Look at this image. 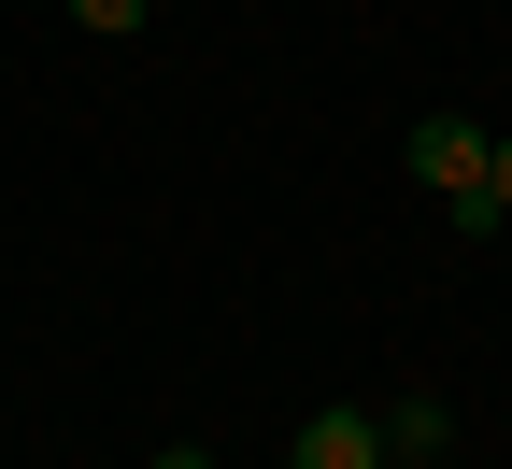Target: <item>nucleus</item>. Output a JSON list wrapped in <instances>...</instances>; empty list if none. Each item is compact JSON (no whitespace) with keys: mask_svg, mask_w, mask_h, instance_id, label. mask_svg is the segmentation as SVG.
<instances>
[{"mask_svg":"<svg viewBox=\"0 0 512 469\" xmlns=\"http://www.w3.org/2000/svg\"><path fill=\"white\" fill-rule=\"evenodd\" d=\"M456 441V413H441V398H399V413H384V455H441Z\"/></svg>","mask_w":512,"mask_h":469,"instance_id":"obj_3","label":"nucleus"},{"mask_svg":"<svg viewBox=\"0 0 512 469\" xmlns=\"http://www.w3.org/2000/svg\"><path fill=\"white\" fill-rule=\"evenodd\" d=\"M285 469H384V427H370V413H342V398H328V413H313V427L285 441Z\"/></svg>","mask_w":512,"mask_h":469,"instance_id":"obj_2","label":"nucleus"},{"mask_svg":"<svg viewBox=\"0 0 512 469\" xmlns=\"http://www.w3.org/2000/svg\"><path fill=\"white\" fill-rule=\"evenodd\" d=\"M72 29H100V43H128V29H143V0H72Z\"/></svg>","mask_w":512,"mask_h":469,"instance_id":"obj_4","label":"nucleus"},{"mask_svg":"<svg viewBox=\"0 0 512 469\" xmlns=\"http://www.w3.org/2000/svg\"><path fill=\"white\" fill-rule=\"evenodd\" d=\"M484 199H498V214H512V143H498V157H484Z\"/></svg>","mask_w":512,"mask_h":469,"instance_id":"obj_5","label":"nucleus"},{"mask_svg":"<svg viewBox=\"0 0 512 469\" xmlns=\"http://www.w3.org/2000/svg\"><path fill=\"white\" fill-rule=\"evenodd\" d=\"M484 157H498V128H470V114H413V185H427V199H456V228H498Z\"/></svg>","mask_w":512,"mask_h":469,"instance_id":"obj_1","label":"nucleus"},{"mask_svg":"<svg viewBox=\"0 0 512 469\" xmlns=\"http://www.w3.org/2000/svg\"><path fill=\"white\" fill-rule=\"evenodd\" d=\"M143 469H214V455H200V441H171V455H143Z\"/></svg>","mask_w":512,"mask_h":469,"instance_id":"obj_6","label":"nucleus"}]
</instances>
